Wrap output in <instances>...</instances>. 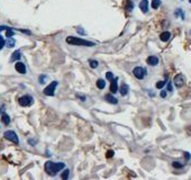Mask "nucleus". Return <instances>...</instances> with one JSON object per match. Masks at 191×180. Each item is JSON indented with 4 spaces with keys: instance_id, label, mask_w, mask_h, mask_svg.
<instances>
[{
    "instance_id": "1",
    "label": "nucleus",
    "mask_w": 191,
    "mask_h": 180,
    "mask_svg": "<svg viewBox=\"0 0 191 180\" xmlns=\"http://www.w3.org/2000/svg\"><path fill=\"white\" fill-rule=\"evenodd\" d=\"M64 167H65V164L62 163V162L55 163V162H52V161H47L45 163V171L50 176H55L59 171L64 169Z\"/></svg>"
},
{
    "instance_id": "2",
    "label": "nucleus",
    "mask_w": 191,
    "mask_h": 180,
    "mask_svg": "<svg viewBox=\"0 0 191 180\" xmlns=\"http://www.w3.org/2000/svg\"><path fill=\"white\" fill-rule=\"evenodd\" d=\"M66 43L71 44V45H78V46H95V43L92 42H89V41H86L83 38H80V37H74V36H69L66 37Z\"/></svg>"
},
{
    "instance_id": "3",
    "label": "nucleus",
    "mask_w": 191,
    "mask_h": 180,
    "mask_svg": "<svg viewBox=\"0 0 191 180\" xmlns=\"http://www.w3.org/2000/svg\"><path fill=\"white\" fill-rule=\"evenodd\" d=\"M18 102L22 107H28V106H30L34 102V98L32 96H29V95H24V96H22L18 99Z\"/></svg>"
},
{
    "instance_id": "4",
    "label": "nucleus",
    "mask_w": 191,
    "mask_h": 180,
    "mask_svg": "<svg viewBox=\"0 0 191 180\" xmlns=\"http://www.w3.org/2000/svg\"><path fill=\"white\" fill-rule=\"evenodd\" d=\"M133 74H134V77L135 78H137V79H144L145 78V76H146V69L145 68H142V66H136V68H134V70H133Z\"/></svg>"
},
{
    "instance_id": "5",
    "label": "nucleus",
    "mask_w": 191,
    "mask_h": 180,
    "mask_svg": "<svg viewBox=\"0 0 191 180\" xmlns=\"http://www.w3.org/2000/svg\"><path fill=\"white\" fill-rule=\"evenodd\" d=\"M56 87H58V81H53V82H51V83L43 90V91H44V95H46V96H51V97L52 96H54Z\"/></svg>"
},
{
    "instance_id": "6",
    "label": "nucleus",
    "mask_w": 191,
    "mask_h": 180,
    "mask_svg": "<svg viewBox=\"0 0 191 180\" xmlns=\"http://www.w3.org/2000/svg\"><path fill=\"white\" fill-rule=\"evenodd\" d=\"M4 136L6 137L8 141L13 142V143H15V144H18V143H19L18 136H17V134H16L14 131H7V132H5Z\"/></svg>"
},
{
    "instance_id": "7",
    "label": "nucleus",
    "mask_w": 191,
    "mask_h": 180,
    "mask_svg": "<svg viewBox=\"0 0 191 180\" xmlns=\"http://www.w3.org/2000/svg\"><path fill=\"white\" fill-rule=\"evenodd\" d=\"M173 82H174V86H176V88H181V87L184 85L183 74H181V73L176 74V77H174V79H173Z\"/></svg>"
},
{
    "instance_id": "8",
    "label": "nucleus",
    "mask_w": 191,
    "mask_h": 180,
    "mask_svg": "<svg viewBox=\"0 0 191 180\" xmlns=\"http://www.w3.org/2000/svg\"><path fill=\"white\" fill-rule=\"evenodd\" d=\"M15 69H16V71L22 73V74H25V73H26V65L24 64L22 62H17L15 64Z\"/></svg>"
},
{
    "instance_id": "9",
    "label": "nucleus",
    "mask_w": 191,
    "mask_h": 180,
    "mask_svg": "<svg viewBox=\"0 0 191 180\" xmlns=\"http://www.w3.org/2000/svg\"><path fill=\"white\" fill-rule=\"evenodd\" d=\"M147 64L148 65H152V66H155V65L159 64V58L157 56H154V55H151L148 56L146 60Z\"/></svg>"
},
{
    "instance_id": "10",
    "label": "nucleus",
    "mask_w": 191,
    "mask_h": 180,
    "mask_svg": "<svg viewBox=\"0 0 191 180\" xmlns=\"http://www.w3.org/2000/svg\"><path fill=\"white\" fill-rule=\"evenodd\" d=\"M105 99L108 101L109 104H112V105H117L118 104V99L116 98V97H114L111 94H108L105 96Z\"/></svg>"
},
{
    "instance_id": "11",
    "label": "nucleus",
    "mask_w": 191,
    "mask_h": 180,
    "mask_svg": "<svg viewBox=\"0 0 191 180\" xmlns=\"http://www.w3.org/2000/svg\"><path fill=\"white\" fill-rule=\"evenodd\" d=\"M140 9L144 13V14H146L147 11H148V1H147V0H142V1H140Z\"/></svg>"
},
{
    "instance_id": "12",
    "label": "nucleus",
    "mask_w": 191,
    "mask_h": 180,
    "mask_svg": "<svg viewBox=\"0 0 191 180\" xmlns=\"http://www.w3.org/2000/svg\"><path fill=\"white\" fill-rule=\"evenodd\" d=\"M117 81H118L117 78H115V79L111 80V85H110V91H111V94H116V92L118 91Z\"/></svg>"
},
{
    "instance_id": "13",
    "label": "nucleus",
    "mask_w": 191,
    "mask_h": 180,
    "mask_svg": "<svg viewBox=\"0 0 191 180\" xmlns=\"http://www.w3.org/2000/svg\"><path fill=\"white\" fill-rule=\"evenodd\" d=\"M119 91H120V95H121V96H126V95L128 94V91H129V87H128V85L123 83V85L120 86Z\"/></svg>"
},
{
    "instance_id": "14",
    "label": "nucleus",
    "mask_w": 191,
    "mask_h": 180,
    "mask_svg": "<svg viewBox=\"0 0 191 180\" xmlns=\"http://www.w3.org/2000/svg\"><path fill=\"white\" fill-rule=\"evenodd\" d=\"M22 58V52L19 50L15 51L14 53H13V55H11V58H10V61L11 62H14V61H17V60H19V59Z\"/></svg>"
},
{
    "instance_id": "15",
    "label": "nucleus",
    "mask_w": 191,
    "mask_h": 180,
    "mask_svg": "<svg viewBox=\"0 0 191 180\" xmlns=\"http://www.w3.org/2000/svg\"><path fill=\"white\" fill-rule=\"evenodd\" d=\"M171 37V33L170 32H163L161 35H160V38H161L162 42H168Z\"/></svg>"
},
{
    "instance_id": "16",
    "label": "nucleus",
    "mask_w": 191,
    "mask_h": 180,
    "mask_svg": "<svg viewBox=\"0 0 191 180\" xmlns=\"http://www.w3.org/2000/svg\"><path fill=\"white\" fill-rule=\"evenodd\" d=\"M15 44H16V41L13 37H8V40H6V46L9 47V49H10V47H14Z\"/></svg>"
},
{
    "instance_id": "17",
    "label": "nucleus",
    "mask_w": 191,
    "mask_h": 180,
    "mask_svg": "<svg viewBox=\"0 0 191 180\" xmlns=\"http://www.w3.org/2000/svg\"><path fill=\"white\" fill-rule=\"evenodd\" d=\"M1 121H2V123H4L5 125H9V123H10V117H9L7 114H2V116H1Z\"/></svg>"
},
{
    "instance_id": "18",
    "label": "nucleus",
    "mask_w": 191,
    "mask_h": 180,
    "mask_svg": "<svg viewBox=\"0 0 191 180\" xmlns=\"http://www.w3.org/2000/svg\"><path fill=\"white\" fill-rule=\"evenodd\" d=\"M126 10L127 11H132L133 9H134V4H133V1L131 0H127V4H126Z\"/></svg>"
},
{
    "instance_id": "19",
    "label": "nucleus",
    "mask_w": 191,
    "mask_h": 180,
    "mask_svg": "<svg viewBox=\"0 0 191 180\" xmlns=\"http://www.w3.org/2000/svg\"><path fill=\"white\" fill-rule=\"evenodd\" d=\"M97 87L99 88V89H103L105 87H106V82H105V80L103 79H99L97 81Z\"/></svg>"
},
{
    "instance_id": "20",
    "label": "nucleus",
    "mask_w": 191,
    "mask_h": 180,
    "mask_svg": "<svg viewBox=\"0 0 191 180\" xmlns=\"http://www.w3.org/2000/svg\"><path fill=\"white\" fill-rule=\"evenodd\" d=\"M161 6V0H152V8L153 9H157Z\"/></svg>"
},
{
    "instance_id": "21",
    "label": "nucleus",
    "mask_w": 191,
    "mask_h": 180,
    "mask_svg": "<svg viewBox=\"0 0 191 180\" xmlns=\"http://www.w3.org/2000/svg\"><path fill=\"white\" fill-rule=\"evenodd\" d=\"M89 64H90V66L92 68V69H96V68H98V61H96V60H90L89 61Z\"/></svg>"
},
{
    "instance_id": "22",
    "label": "nucleus",
    "mask_w": 191,
    "mask_h": 180,
    "mask_svg": "<svg viewBox=\"0 0 191 180\" xmlns=\"http://www.w3.org/2000/svg\"><path fill=\"white\" fill-rule=\"evenodd\" d=\"M14 34H15V32H14L13 29L10 28V27H9L7 30H6V37H13V36H14Z\"/></svg>"
},
{
    "instance_id": "23",
    "label": "nucleus",
    "mask_w": 191,
    "mask_h": 180,
    "mask_svg": "<svg viewBox=\"0 0 191 180\" xmlns=\"http://www.w3.org/2000/svg\"><path fill=\"white\" fill-rule=\"evenodd\" d=\"M69 174H70V170L69 169H66V170H64L63 171V173H62V179H67L69 178Z\"/></svg>"
},
{
    "instance_id": "24",
    "label": "nucleus",
    "mask_w": 191,
    "mask_h": 180,
    "mask_svg": "<svg viewBox=\"0 0 191 180\" xmlns=\"http://www.w3.org/2000/svg\"><path fill=\"white\" fill-rule=\"evenodd\" d=\"M172 166L174 167V168H176V169H180V168H182L184 164H182V163H181V162H179V161H174V162L172 163Z\"/></svg>"
},
{
    "instance_id": "25",
    "label": "nucleus",
    "mask_w": 191,
    "mask_h": 180,
    "mask_svg": "<svg viewBox=\"0 0 191 180\" xmlns=\"http://www.w3.org/2000/svg\"><path fill=\"white\" fill-rule=\"evenodd\" d=\"M174 15H176V17H178V16H181V18H182V19H184L183 11H182L181 9H176V14H174Z\"/></svg>"
},
{
    "instance_id": "26",
    "label": "nucleus",
    "mask_w": 191,
    "mask_h": 180,
    "mask_svg": "<svg viewBox=\"0 0 191 180\" xmlns=\"http://www.w3.org/2000/svg\"><path fill=\"white\" fill-rule=\"evenodd\" d=\"M165 83H166V81H159L156 83V88L157 89H161V88H163V87L165 86Z\"/></svg>"
},
{
    "instance_id": "27",
    "label": "nucleus",
    "mask_w": 191,
    "mask_h": 180,
    "mask_svg": "<svg viewBox=\"0 0 191 180\" xmlns=\"http://www.w3.org/2000/svg\"><path fill=\"white\" fill-rule=\"evenodd\" d=\"M5 45H6V41H5V38H4L2 36L0 35V50H1Z\"/></svg>"
},
{
    "instance_id": "28",
    "label": "nucleus",
    "mask_w": 191,
    "mask_h": 180,
    "mask_svg": "<svg viewBox=\"0 0 191 180\" xmlns=\"http://www.w3.org/2000/svg\"><path fill=\"white\" fill-rule=\"evenodd\" d=\"M106 78L111 81V80L114 79V73H112V72H107V74H106Z\"/></svg>"
},
{
    "instance_id": "29",
    "label": "nucleus",
    "mask_w": 191,
    "mask_h": 180,
    "mask_svg": "<svg viewBox=\"0 0 191 180\" xmlns=\"http://www.w3.org/2000/svg\"><path fill=\"white\" fill-rule=\"evenodd\" d=\"M45 80H46V76H41L39 77V83H45Z\"/></svg>"
},
{
    "instance_id": "30",
    "label": "nucleus",
    "mask_w": 191,
    "mask_h": 180,
    "mask_svg": "<svg viewBox=\"0 0 191 180\" xmlns=\"http://www.w3.org/2000/svg\"><path fill=\"white\" fill-rule=\"evenodd\" d=\"M77 32H78V33H79V34H82V35H84V34H86V32H84V30H83V29L81 28V27H79V28L77 29Z\"/></svg>"
},
{
    "instance_id": "31",
    "label": "nucleus",
    "mask_w": 191,
    "mask_h": 180,
    "mask_svg": "<svg viewBox=\"0 0 191 180\" xmlns=\"http://www.w3.org/2000/svg\"><path fill=\"white\" fill-rule=\"evenodd\" d=\"M184 157H185V160L188 161V160H190V158H191V155H190V153L189 152H185L184 153Z\"/></svg>"
},
{
    "instance_id": "32",
    "label": "nucleus",
    "mask_w": 191,
    "mask_h": 180,
    "mask_svg": "<svg viewBox=\"0 0 191 180\" xmlns=\"http://www.w3.org/2000/svg\"><path fill=\"white\" fill-rule=\"evenodd\" d=\"M112 155H114V151H111V150H109V151L107 152V157H108V158H111Z\"/></svg>"
},
{
    "instance_id": "33",
    "label": "nucleus",
    "mask_w": 191,
    "mask_h": 180,
    "mask_svg": "<svg viewBox=\"0 0 191 180\" xmlns=\"http://www.w3.org/2000/svg\"><path fill=\"white\" fill-rule=\"evenodd\" d=\"M161 97H162V98H165V97H166V90H163V91H162Z\"/></svg>"
},
{
    "instance_id": "34",
    "label": "nucleus",
    "mask_w": 191,
    "mask_h": 180,
    "mask_svg": "<svg viewBox=\"0 0 191 180\" xmlns=\"http://www.w3.org/2000/svg\"><path fill=\"white\" fill-rule=\"evenodd\" d=\"M168 90L169 91H172L173 89H172V85H171V82H168Z\"/></svg>"
},
{
    "instance_id": "35",
    "label": "nucleus",
    "mask_w": 191,
    "mask_h": 180,
    "mask_svg": "<svg viewBox=\"0 0 191 180\" xmlns=\"http://www.w3.org/2000/svg\"><path fill=\"white\" fill-rule=\"evenodd\" d=\"M77 97H79V98H80V99H81L82 101L86 100V97H84V96H81V95H77Z\"/></svg>"
},
{
    "instance_id": "36",
    "label": "nucleus",
    "mask_w": 191,
    "mask_h": 180,
    "mask_svg": "<svg viewBox=\"0 0 191 180\" xmlns=\"http://www.w3.org/2000/svg\"><path fill=\"white\" fill-rule=\"evenodd\" d=\"M8 28H9V27H7V26H0V32H1V30H7Z\"/></svg>"
},
{
    "instance_id": "37",
    "label": "nucleus",
    "mask_w": 191,
    "mask_h": 180,
    "mask_svg": "<svg viewBox=\"0 0 191 180\" xmlns=\"http://www.w3.org/2000/svg\"><path fill=\"white\" fill-rule=\"evenodd\" d=\"M20 32H22V33H25V34H30L29 30H25V29H20Z\"/></svg>"
},
{
    "instance_id": "38",
    "label": "nucleus",
    "mask_w": 191,
    "mask_h": 180,
    "mask_svg": "<svg viewBox=\"0 0 191 180\" xmlns=\"http://www.w3.org/2000/svg\"><path fill=\"white\" fill-rule=\"evenodd\" d=\"M28 142H29L30 144H35V143H36V141H33V140H28Z\"/></svg>"
},
{
    "instance_id": "39",
    "label": "nucleus",
    "mask_w": 191,
    "mask_h": 180,
    "mask_svg": "<svg viewBox=\"0 0 191 180\" xmlns=\"http://www.w3.org/2000/svg\"><path fill=\"white\" fill-rule=\"evenodd\" d=\"M189 2H190V4H191V0H189Z\"/></svg>"
},
{
    "instance_id": "40",
    "label": "nucleus",
    "mask_w": 191,
    "mask_h": 180,
    "mask_svg": "<svg viewBox=\"0 0 191 180\" xmlns=\"http://www.w3.org/2000/svg\"><path fill=\"white\" fill-rule=\"evenodd\" d=\"M190 34H191V32H190Z\"/></svg>"
}]
</instances>
